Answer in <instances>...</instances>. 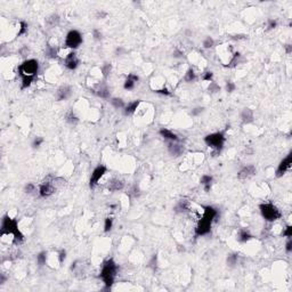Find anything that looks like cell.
<instances>
[{"instance_id":"obj_1","label":"cell","mask_w":292,"mask_h":292,"mask_svg":"<svg viewBox=\"0 0 292 292\" xmlns=\"http://www.w3.org/2000/svg\"><path fill=\"white\" fill-rule=\"evenodd\" d=\"M0 234L1 235H11L14 236L15 243H21L24 241V235L18 229L17 220L11 219L8 215L4 216L2 222H1V228H0Z\"/></svg>"},{"instance_id":"obj_2","label":"cell","mask_w":292,"mask_h":292,"mask_svg":"<svg viewBox=\"0 0 292 292\" xmlns=\"http://www.w3.org/2000/svg\"><path fill=\"white\" fill-rule=\"evenodd\" d=\"M116 272H118V266L114 263L113 259H107V260L103 264L102 271H101V278L103 280L104 284H105L106 289H110L114 283V278H115Z\"/></svg>"},{"instance_id":"obj_3","label":"cell","mask_w":292,"mask_h":292,"mask_svg":"<svg viewBox=\"0 0 292 292\" xmlns=\"http://www.w3.org/2000/svg\"><path fill=\"white\" fill-rule=\"evenodd\" d=\"M225 135L224 133H213V134H210L204 137V143L209 146V147L213 148L216 152H220L222 148L224 147V144H225Z\"/></svg>"},{"instance_id":"obj_4","label":"cell","mask_w":292,"mask_h":292,"mask_svg":"<svg viewBox=\"0 0 292 292\" xmlns=\"http://www.w3.org/2000/svg\"><path fill=\"white\" fill-rule=\"evenodd\" d=\"M260 212L263 217H264L267 222H275L282 217L281 212L277 209V207H275L274 204L268 202V203H263L259 205Z\"/></svg>"},{"instance_id":"obj_5","label":"cell","mask_w":292,"mask_h":292,"mask_svg":"<svg viewBox=\"0 0 292 292\" xmlns=\"http://www.w3.org/2000/svg\"><path fill=\"white\" fill-rule=\"evenodd\" d=\"M39 70V63L35 60H28L24 61L18 67V73L21 78L24 77H33L35 78Z\"/></svg>"},{"instance_id":"obj_6","label":"cell","mask_w":292,"mask_h":292,"mask_svg":"<svg viewBox=\"0 0 292 292\" xmlns=\"http://www.w3.org/2000/svg\"><path fill=\"white\" fill-rule=\"evenodd\" d=\"M82 43V35L77 30H72L66 34L65 38V46L71 49H77Z\"/></svg>"},{"instance_id":"obj_7","label":"cell","mask_w":292,"mask_h":292,"mask_svg":"<svg viewBox=\"0 0 292 292\" xmlns=\"http://www.w3.org/2000/svg\"><path fill=\"white\" fill-rule=\"evenodd\" d=\"M106 167L105 165H98V167H96L95 169H94V171H92V177H90V180H89V187L90 188H95L96 185L98 184V182L101 180V178H102L104 175L106 173Z\"/></svg>"},{"instance_id":"obj_8","label":"cell","mask_w":292,"mask_h":292,"mask_svg":"<svg viewBox=\"0 0 292 292\" xmlns=\"http://www.w3.org/2000/svg\"><path fill=\"white\" fill-rule=\"evenodd\" d=\"M54 179L52 177H49V179H45L43 183L39 187V195L41 197H48L55 192V187H54Z\"/></svg>"},{"instance_id":"obj_9","label":"cell","mask_w":292,"mask_h":292,"mask_svg":"<svg viewBox=\"0 0 292 292\" xmlns=\"http://www.w3.org/2000/svg\"><path fill=\"white\" fill-rule=\"evenodd\" d=\"M211 222H209V220L202 217L200 219V222H197L196 228H195V236H203L209 234L210 231H211Z\"/></svg>"},{"instance_id":"obj_10","label":"cell","mask_w":292,"mask_h":292,"mask_svg":"<svg viewBox=\"0 0 292 292\" xmlns=\"http://www.w3.org/2000/svg\"><path fill=\"white\" fill-rule=\"evenodd\" d=\"M291 163H292V154L290 153V154L286 155V158L283 159V160L280 162L278 168H277V170H276V177L280 178V177L283 176V175L291 168Z\"/></svg>"},{"instance_id":"obj_11","label":"cell","mask_w":292,"mask_h":292,"mask_svg":"<svg viewBox=\"0 0 292 292\" xmlns=\"http://www.w3.org/2000/svg\"><path fill=\"white\" fill-rule=\"evenodd\" d=\"M256 171H257V169H256V167H254V165H252V164L246 165V167L242 168V169L239 171V173H237V178L241 179V180L249 179L250 177H252V176L256 175Z\"/></svg>"},{"instance_id":"obj_12","label":"cell","mask_w":292,"mask_h":292,"mask_svg":"<svg viewBox=\"0 0 292 292\" xmlns=\"http://www.w3.org/2000/svg\"><path fill=\"white\" fill-rule=\"evenodd\" d=\"M64 64H65V66H66L69 70H75L78 67V65H79V60H78V57H77V54L74 53V52L69 54V55L65 57Z\"/></svg>"},{"instance_id":"obj_13","label":"cell","mask_w":292,"mask_h":292,"mask_svg":"<svg viewBox=\"0 0 292 292\" xmlns=\"http://www.w3.org/2000/svg\"><path fill=\"white\" fill-rule=\"evenodd\" d=\"M218 217V211L211 205H205L203 207V218H205L209 222H213L216 218Z\"/></svg>"},{"instance_id":"obj_14","label":"cell","mask_w":292,"mask_h":292,"mask_svg":"<svg viewBox=\"0 0 292 292\" xmlns=\"http://www.w3.org/2000/svg\"><path fill=\"white\" fill-rule=\"evenodd\" d=\"M71 94H72L71 87H69V86H63V87H61V88L57 90L56 98L58 99V101H65V99H67L70 97Z\"/></svg>"},{"instance_id":"obj_15","label":"cell","mask_w":292,"mask_h":292,"mask_svg":"<svg viewBox=\"0 0 292 292\" xmlns=\"http://www.w3.org/2000/svg\"><path fill=\"white\" fill-rule=\"evenodd\" d=\"M138 80H139L138 75H136V74H134V73H130L127 77L126 81H124L123 88L126 89V90H131V89H134L135 85H136V82H137Z\"/></svg>"},{"instance_id":"obj_16","label":"cell","mask_w":292,"mask_h":292,"mask_svg":"<svg viewBox=\"0 0 292 292\" xmlns=\"http://www.w3.org/2000/svg\"><path fill=\"white\" fill-rule=\"evenodd\" d=\"M168 151H169V153L173 155V156H179V155L183 154L184 147L182 145L176 144V143H173V142H170L169 144H168Z\"/></svg>"},{"instance_id":"obj_17","label":"cell","mask_w":292,"mask_h":292,"mask_svg":"<svg viewBox=\"0 0 292 292\" xmlns=\"http://www.w3.org/2000/svg\"><path fill=\"white\" fill-rule=\"evenodd\" d=\"M241 119L244 123H250L254 121V112L250 109H244L241 113Z\"/></svg>"},{"instance_id":"obj_18","label":"cell","mask_w":292,"mask_h":292,"mask_svg":"<svg viewBox=\"0 0 292 292\" xmlns=\"http://www.w3.org/2000/svg\"><path fill=\"white\" fill-rule=\"evenodd\" d=\"M124 187V184H123L122 180L119 179H112L109 184V190L111 192H116V191H121Z\"/></svg>"},{"instance_id":"obj_19","label":"cell","mask_w":292,"mask_h":292,"mask_svg":"<svg viewBox=\"0 0 292 292\" xmlns=\"http://www.w3.org/2000/svg\"><path fill=\"white\" fill-rule=\"evenodd\" d=\"M160 135H161V136L164 138V139H168V141H170V142H177V141H178L177 135L173 134V131L168 130V129H161V130H160Z\"/></svg>"},{"instance_id":"obj_20","label":"cell","mask_w":292,"mask_h":292,"mask_svg":"<svg viewBox=\"0 0 292 292\" xmlns=\"http://www.w3.org/2000/svg\"><path fill=\"white\" fill-rule=\"evenodd\" d=\"M138 105H139V101H135L133 103H129L127 106H124V114L126 115H131L136 112Z\"/></svg>"},{"instance_id":"obj_21","label":"cell","mask_w":292,"mask_h":292,"mask_svg":"<svg viewBox=\"0 0 292 292\" xmlns=\"http://www.w3.org/2000/svg\"><path fill=\"white\" fill-rule=\"evenodd\" d=\"M201 184L204 186V190L205 192H209L210 188H211V184H212V176L210 175H204V176L201 177Z\"/></svg>"},{"instance_id":"obj_22","label":"cell","mask_w":292,"mask_h":292,"mask_svg":"<svg viewBox=\"0 0 292 292\" xmlns=\"http://www.w3.org/2000/svg\"><path fill=\"white\" fill-rule=\"evenodd\" d=\"M175 210L176 212H185L188 211V202L186 200H180L177 205L175 207Z\"/></svg>"},{"instance_id":"obj_23","label":"cell","mask_w":292,"mask_h":292,"mask_svg":"<svg viewBox=\"0 0 292 292\" xmlns=\"http://www.w3.org/2000/svg\"><path fill=\"white\" fill-rule=\"evenodd\" d=\"M46 23H47V25H49L50 28H54V26H56V25L60 23V16L57 14L50 15L49 17L46 20Z\"/></svg>"},{"instance_id":"obj_24","label":"cell","mask_w":292,"mask_h":292,"mask_svg":"<svg viewBox=\"0 0 292 292\" xmlns=\"http://www.w3.org/2000/svg\"><path fill=\"white\" fill-rule=\"evenodd\" d=\"M252 236H251V234L249 233V231H246V229H241L239 232V241L240 242H248L250 239H251Z\"/></svg>"},{"instance_id":"obj_25","label":"cell","mask_w":292,"mask_h":292,"mask_svg":"<svg viewBox=\"0 0 292 292\" xmlns=\"http://www.w3.org/2000/svg\"><path fill=\"white\" fill-rule=\"evenodd\" d=\"M65 120H66L69 123H71V124H77V123L79 122V119L75 116V114L73 113V111L67 112V114L65 115Z\"/></svg>"},{"instance_id":"obj_26","label":"cell","mask_w":292,"mask_h":292,"mask_svg":"<svg viewBox=\"0 0 292 292\" xmlns=\"http://www.w3.org/2000/svg\"><path fill=\"white\" fill-rule=\"evenodd\" d=\"M35 78L33 77H24L22 78V89H25L28 88V87H30V86L32 85V82L34 81Z\"/></svg>"},{"instance_id":"obj_27","label":"cell","mask_w":292,"mask_h":292,"mask_svg":"<svg viewBox=\"0 0 292 292\" xmlns=\"http://www.w3.org/2000/svg\"><path fill=\"white\" fill-rule=\"evenodd\" d=\"M57 53H58V50H57L56 47H53V46L47 47L46 55L48 57H50V58H55V57H57Z\"/></svg>"},{"instance_id":"obj_28","label":"cell","mask_w":292,"mask_h":292,"mask_svg":"<svg viewBox=\"0 0 292 292\" xmlns=\"http://www.w3.org/2000/svg\"><path fill=\"white\" fill-rule=\"evenodd\" d=\"M184 79H185V81H187V82H192V81H194L196 79V74L194 73L193 69H188V71L186 72Z\"/></svg>"},{"instance_id":"obj_29","label":"cell","mask_w":292,"mask_h":292,"mask_svg":"<svg viewBox=\"0 0 292 292\" xmlns=\"http://www.w3.org/2000/svg\"><path fill=\"white\" fill-rule=\"evenodd\" d=\"M46 259H47V252L46 251H43L37 256V261H38L39 266H43L46 264Z\"/></svg>"},{"instance_id":"obj_30","label":"cell","mask_w":292,"mask_h":292,"mask_svg":"<svg viewBox=\"0 0 292 292\" xmlns=\"http://www.w3.org/2000/svg\"><path fill=\"white\" fill-rule=\"evenodd\" d=\"M111 104L115 109H122V107H124V102L121 98H112L111 99Z\"/></svg>"},{"instance_id":"obj_31","label":"cell","mask_w":292,"mask_h":292,"mask_svg":"<svg viewBox=\"0 0 292 292\" xmlns=\"http://www.w3.org/2000/svg\"><path fill=\"white\" fill-rule=\"evenodd\" d=\"M97 95H98L99 97H102V98H109V96H110L109 89L106 88V87H101V88L97 90Z\"/></svg>"},{"instance_id":"obj_32","label":"cell","mask_w":292,"mask_h":292,"mask_svg":"<svg viewBox=\"0 0 292 292\" xmlns=\"http://www.w3.org/2000/svg\"><path fill=\"white\" fill-rule=\"evenodd\" d=\"M113 226V218L111 217H107L105 219V222H104V232H110L111 228Z\"/></svg>"},{"instance_id":"obj_33","label":"cell","mask_w":292,"mask_h":292,"mask_svg":"<svg viewBox=\"0 0 292 292\" xmlns=\"http://www.w3.org/2000/svg\"><path fill=\"white\" fill-rule=\"evenodd\" d=\"M236 263H237V254H229L228 257H227V264H228L231 267L235 266Z\"/></svg>"},{"instance_id":"obj_34","label":"cell","mask_w":292,"mask_h":292,"mask_svg":"<svg viewBox=\"0 0 292 292\" xmlns=\"http://www.w3.org/2000/svg\"><path fill=\"white\" fill-rule=\"evenodd\" d=\"M213 45H215V41H213V39H212L211 37H208L203 41V47L205 49H209V48L213 47Z\"/></svg>"},{"instance_id":"obj_35","label":"cell","mask_w":292,"mask_h":292,"mask_svg":"<svg viewBox=\"0 0 292 292\" xmlns=\"http://www.w3.org/2000/svg\"><path fill=\"white\" fill-rule=\"evenodd\" d=\"M26 31H28V24H26L24 21H22L21 23H20V31H18V35L25 34Z\"/></svg>"},{"instance_id":"obj_36","label":"cell","mask_w":292,"mask_h":292,"mask_svg":"<svg viewBox=\"0 0 292 292\" xmlns=\"http://www.w3.org/2000/svg\"><path fill=\"white\" fill-rule=\"evenodd\" d=\"M208 89H209V92H219V90H220V87H219V86L217 85L216 82H212V81H211V82H210V85H209V88H208Z\"/></svg>"},{"instance_id":"obj_37","label":"cell","mask_w":292,"mask_h":292,"mask_svg":"<svg viewBox=\"0 0 292 292\" xmlns=\"http://www.w3.org/2000/svg\"><path fill=\"white\" fill-rule=\"evenodd\" d=\"M43 143V137H35L33 143H32V147L33 148H38L40 147V145Z\"/></svg>"},{"instance_id":"obj_38","label":"cell","mask_w":292,"mask_h":292,"mask_svg":"<svg viewBox=\"0 0 292 292\" xmlns=\"http://www.w3.org/2000/svg\"><path fill=\"white\" fill-rule=\"evenodd\" d=\"M282 235L283 236H286L288 239H291L292 236V226H286V228L283 231V233H282Z\"/></svg>"},{"instance_id":"obj_39","label":"cell","mask_w":292,"mask_h":292,"mask_svg":"<svg viewBox=\"0 0 292 292\" xmlns=\"http://www.w3.org/2000/svg\"><path fill=\"white\" fill-rule=\"evenodd\" d=\"M234 90H235V85L233 83L232 81H227V82H226V92H234Z\"/></svg>"},{"instance_id":"obj_40","label":"cell","mask_w":292,"mask_h":292,"mask_svg":"<svg viewBox=\"0 0 292 292\" xmlns=\"http://www.w3.org/2000/svg\"><path fill=\"white\" fill-rule=\"evenodd\" d=\"M212 77H213V73H212L211 71H208V72H205V73L203 74L202 79H203L204 81H211Z\"/></svg>"},{"instance_id":"obj_41","label":"cell","mask_w":292,"mask_h":292,"mask_svg":"<svg viewBox=\"0 0 292 292\" xmlns=\"http://www.w3.org/2000/svg\"><path fill=\"white\" fill-rule=\"evenodd\" d=\"M110 71H111V65H110V64H105V65L102 67V72L104 77H107V74L110 73Z\"/></svg>"},{"instance_id":"obj_42","label":"cell","mask_w":292,"mask_h":292,"mask_svg":"<svg viewBox=\"0 0 292 292\" xmlns=\"http://www.w3.org/2000/svg\"><path fill=\"white\" fill-rule=\"evenodd\" d=\"M276 25H277V22L275 21V20H269L267 25V30H273V29L276 28Z\"/></svg>"},{"instance_id":"obj_43","label":"cell","mask_w":292,"mask_h":292,"mask_svg":"<svg viewBox=\"0 0 292 292\" xmlns=\"http://www.w3.org/2000/svg\"><path fill=\"white\" fill-rule=\"evenodd\" d=\"M35 191V186L33 185V184L29 183L26 186H25V192L26 193H32V192H34Z\"/></svg>"},{"instance_id":"obj_44","label":"cell","mask_w":292,"mask_h":292,"mask_svg":"<svg viewBox=\"0 0 292 292\" xmlns=\"http://www.w3.org/2000/svg\"><path fill=\"white\" fill-rule=\"evenodd\" d=\"M285 251L288 252V254H290L292 251V241L291 239H289V241L286 242V244H285Z\"/></svg>"},{"instance_id":"obj_45","label":"cell","mask_w":292,"mask_h":292,"mask_svg":"<svg viewBox=\"0 0 292 292\" xmlns=\"http://www.w3.org/2000/svg\"><path fill=\"white\" fill-rule=\"evenodd\" d=\"M66 257V251L65 250H61L60 254H58V259H60V263H63L64 259Z\"/></svg>"},{"instance_id":"obj_46","label":"cell","mask_w":292,"mask_h":292,"mask_svg":"<svg viewBox=\"0 0 292 292\" xmlns=\"http://www.w3.org/2000/svg\"><path fill=\"white\" fill-rule=\"evenodd\" d=\"M106 16H107V13H106V11H98L97 13H96V17L97 18H105Z\"/></svg>"},{"instance_id":"obj_47","label":"cell","mask_w":292,"mask_h":292,"mask_svg":"<svg viewBox=\"0 0 292 292\" xmlns=\"http://www.w3.org/2000/svg\"><path fill=\"white\" fill-rule=\"evenodd\" d=\"M203 107H196V109H194L193 111H192V115H199L200 113L203 112Z\"/></svg>"},{"instance_id":"obj_48","label":"cell","mask_w":292,"mask_h":292,"mask_svg":"<svg viewBox=\"0 0 292 292\" xmlns=\"http://www.w3.org/2000/svg\"><path fill=\"white\" fill-rule=\"evenodd\" d=\"M155 92H158V94H162V95H167L169 96L170 95V92L168 90V89H159V90H155Z\"/></svg>"},{"instance_id":"obj_49","label":"cell","mask_w":292,"mask_h":292,"mask_svg":"<svg viewBox=\"0 0 292 292\" xmlns=\"http://www.w3.org/2000/svg\"><path fill=\"white\" fill-rule=\"evenodd\" d=\"M92 34H94V38H95V39H101V38H102V33H101L98 30H94V31H92Z\"/></svg>"},{"instance_id":"obj_50","label":"cell","mask_w":292,"mask_h":292,"mask_svg":"<svg viewBox=\"0 0 292 292\" xmlns=\"http://www.w3.org/2000/svg\"><path fill=\"white\" fill-rule=\"evenodd\" d=\"M131 192H133L131 194H133L134 196H138V195L141 194V192H139V188H138L137 186H134V188H133V191H131Z\"/></svg>"},{"instance_id":"obj_51","label":"cell","mask_w":292,"mask_h":292,"mask_svg":"<svg viewBox=\"0 0 292 292\" xmlns=\"http://www.w3.org/2000/svg\"><path fill=\"white\" fill-rule=\"evenodd\" d=\"M150 266L153 268L156 267V256H153V258H152V260L150 261Z\"/></svg>"},{"instance_id":"obj_52","label":"cell","mask_w":292,"mask_h":292,"mask_svg":"<svg viewBox=\"0 0 292 292\" xmlns=\"http://www.w3.org/2000/svg\"><path fill=\"white\" fill-rule=\"evenodd\" d=\"M173 57H176V58H179V57H183V53L182 52H179L178 49H176L175 52H173Z\"/></svg>"},{"instance_id":"obj_53","label":"cell","mask_w":292,"mask_h":292,"mask_svg":"<svg viewBox=\"0 0 292 292\" xmlns=\"http://www.w3.org/2000/svg\"><path fill=\"white\" fill-rule=\"evenodd\" d=\"M285 49H286V53H288V54H291L292 46H291V45H286V46H285Z\"/></svg>"}]
</instances>
